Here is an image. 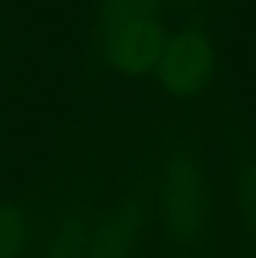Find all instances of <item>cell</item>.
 Segmentation results:
<instances>
[{"label":"cell","instance_id":"2","mask_svg":"<svg viewBox=\"0 0 256 258\" xmlns=\"http://www.w3.org/2000/svg\"><path fill=\"white\" fill-rule=\"evenodd\" d=\"M160 204L171 242L182 250L201 247L212 225V189L198 149L185 140H176L163 159Z\"/></svg>","mask_w":256,"mask_h":258},{"label":"cell","instance_id":"6","mask_svg":"<svg viewBox=\"0 0 256 258\" xmlns=\"http://www.w3.org/2000/svg\"><path fill=\"white\" fill-rule=\"evenodd\" d=\"M91 223H94V201L83 198L75 212L61 223L44 258H88Z\"/></svg>","mask_w":256,"mask_h":258},{"label":"cell","instance_id":"1","mask_svg":"<svg viewBox=\"0 0 256 258\" xmlns=\"http://www.w3.org/2000/svg\"><path fill=\"white\" fill-rule=\"evenodd\" d=\"M166 36L163 0H102L96 47L111 69L130 77L151 72Z\"/></svg>","mask_w":256,"mask_h":258},{"label":"cell","instance_id":"4","mask_svg":"<svg viewBox=\"0 0 256 258\" xmlns=\"http://www.w3.org/2000/svg\"><path fill=\"white\" fill-rule=\"evenodd\" d=\"M146 214V195L135 192L132 198L113 206L91 231L88 258H132L138 236L143 228Z\"/></svg>","mask_w":256,"mask_h":258},{"label":"cell","instance_id":"3","mask_svg":"<svg viewBox=\"0 0 256 258\" xmlns=\"http://www.w3.org/2000/svg\"><path fill=\"white\" fill-rule=\"evenodd\" d=\"M151 69L168 94H174L176 99H190L215 75L212 39L196 28L176 30L166 36Z\"/></svg>","mask_w":256,"mask_h":258},{"label":"cell","instance_id":"5","mask_svg":"<svg viewBox=\"0 0 256 258\" xmlns=\"http://www.w3.org/2000/svg\"><path fill=\"white\" fill-rule=\"evenodd\" d=\"M221 135L229 146L231 168H234V187H237V206L245 225V233L256 242V146L240 132L231 118L223 115Z\"/></svg>","mask_w":256,"mask_h":258},{"label":"cell","instance_id":"7","mask_svg":"<svg viewBox=\"0 0 256 258\" xmlns=\"http://www.w3.org/2000/svg\"><path fill=\"white\" fill-rule=\"evenodd\" d=\"M30 239V209L22 201L0 204V258H20Z\"/></svg>","mask_w":256,"mask_h":258}]
</instances>
